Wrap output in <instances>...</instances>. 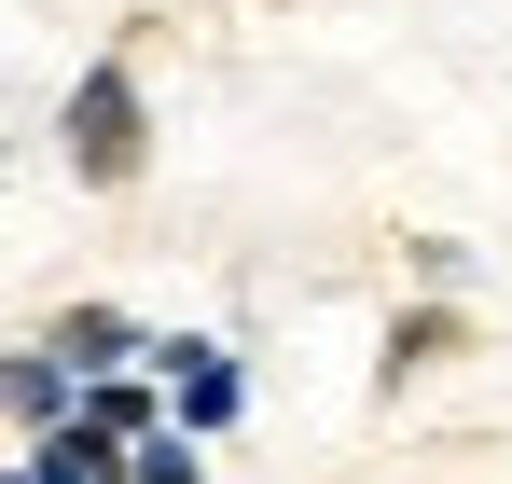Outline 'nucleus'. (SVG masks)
Listing matches in <instances>:
<instances>
[{
	"label": "nucleus",
	"mask_w": 512,
	"mask_h": 484,
	"mask_svg": "<svg viewBox=\"0 0 512 484\" xmlns=\"http://www.w3.org/2000/svg\"><path fill=\"white\" fill-rule=\"evenodd\" d=\"M56 166H70L84 194H139V180H153V83H139L125 42L70 70V97H56Z\"/></svg>",
	"instance_id": "1"
},
{
	"label": "nucleus",
	"mask_w": 512,
	"mask_h": 484,
	"mask_svg": "<svg viewBox=\"0 0 512 484\" xmlns=\"http://www.w3.org/2000/svg\"><path fill=\"white\" fill-rule=\"evenodd\" d=\"M153 374H167V415L194 443H222V429L250 415V360H236L222 332H153Z\"/></svg>",
	"instance_id": "2"
},
{
	"label": "nucleus",
	"mask_w": 512,
	"mask_h": 484,
	"mask_svg": "<svg viewBox=\"0 0 512 484\" xmlns=\"http://www.w3.org/2000/svg\"><path fill=\"white\" fill-rule=\"evenodd\" d=\"M70 415H84V374H70L42 332H28V346H0V429H28V443H42V429H70Z\"/></svg>",
	"instance_id": "3"
},
{
	"label": "nucleus",
	"mask_w": 512,
	"mask_h": 484,
	"mask_svg": "<svg viewBox=\"0 0 512 484\" xmlns=\"http://www.w3.org/2000/svg\"><path fill=\"white\" fill-rule=\"evenodd\" d=\"M42 346H56V360H70V374H125V360H153V319H125V305H56V319H42Z\"/></svg>",
	"instance_id": "4"
},
{
	"label": "nucleus",
	"mask_w": 512,
	"mask_h": 484,
	"mask_svg": "<svg viewBox=\"0 0 512 484\" xmlns=\"http://www.w3.org/2000/svg\"><path fill=\"white\" fill-rule=\"evenodd\" d=\"M443 360H457V305L429 291V305H402V319H388V346H374V388L402 402V388H416V374H443Z\"/></svg>",
	"instance_id": "5"
},
{
	"label": "nucleus",
	"mask_w": 512,
	"mask_h": 484,
	"mask_svg": "<svg viewBox=\"0 0 512 484\" xmlns=\"http://www.w3.org/2000/svg\"><path fill=\"white\" fill-rule=\"evenodd\" d=\"M125 484H208V443H194V429H153V443H125Z\"/></svg>",
	"instance_id": "6"
},
{
	"label": "nucleus",
	"mask_w": 512,
	"mask_h": 484,
	"mask_svg": "<svg viewBox=\"0 0 512 484\" xmlns=\"http://www.w3.org/2000/svg\"><path fill=\"white\" fill-rule=\"evenodd\" d=\"M416 291H443V305H457V291H471V249H457V236H416Z\"/></svg>",
	"instance_id": "7"
},
{
	"label": "nucleus",
	"mask_w": 512,
	"mask_h": 484,
	"mask_svg": "<svg viewBox=\"0 0 512 484\" xmlns=\"http://www.w3.org/2000/svg\"><path fill=\"white\" fill-rule=\"evenodd\" d=\"M0 484H28V457H0Z\"/></svg>",
	"instance_id": "8"
}]
</instances>
